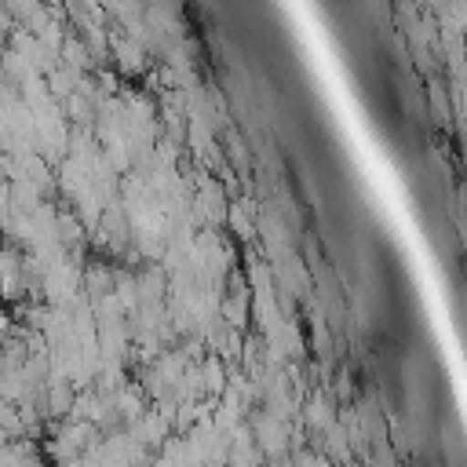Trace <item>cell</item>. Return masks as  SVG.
<instances>
[{"mask_svg": "<svg viewBox=\"0 0 467 467\" xmlns=\"http://www.w3.org/2000/svg\"><path fill=\"white\" fill-rule=\"evenodd\" d=\"M95 441H99V431H95L91 423H80V420H58L55 431L47 434V441H44V460H51L55 467H62L66 460L88 452Z\"/></svg>", "mask_w": 467, "mask_h": 467, "instance_id": "cell-1", "label": "cell"}, {"mask_svg": "<svg viewBox=\"0 0 467 467\" xmlns=\"http://www.w3.org/2000/svg\"><path fill=\"white\" fill-rule=\"evenodd\" d=\"M244 423H248L252 441H255V449H259V456H263L266 463H270V460H281V456L292 452V423H281V420L266 416L263 409L252 412Z\"/></svg>", "mask_w": 467, "mask_h": 467, "instance_id": "cell-2", "label": "cell"}, {"mask_svg": "<svg viewBox=\"0 0 467 467\" xmlns=\"http://www.w3.org/2000/svg\"><path fill=\"white\" fill-rule=\"evenodd\" d=\"M109 69L117 77H142L153 69V58L139 40L124 36L120 29H109Z\"/></svg>", "mask_w": 467, "mask_h": 467, "instance_id": "cell-3", "label": "cell"}, {"mask_svg": "<svg viewBox=\"0 0 467 467\" xmlns=\"http://www.w3.org/2000/svg\"><path fill=\"white\" fill-rule=\"evenodd\" d=\"M339 420V405L328 394V387H310L299 401V423L306 434H325Z\"/></svg>", "mask_w": 467, "mask_h": 467, "instance_id": "cell-4", "label": "cell"}, {"mask_svg": "<svg viewBox=\"0 0 467 467\" xmlns=\"http://www.w3.org/2000/svg\"><path fill=\"white\" fill-rule=\"evenodd\" d=\"M124 431H128V434H131L146 452H157V449L175 434V431H171V420H168V416H161L153 405H146V412H142L139 420H131Z\"/></svg>", "mask_w": 467, "mask_h": 467, "instance_id": "cell-5", "label": "cell"}, {"mask_svg": "<svg viewBox=\"0 0 467 467\" xmlns=\"http://www.w3.org/2000/svg\"><path fill=\"white\" fill-rule=\"evenodd\" d=\"M255 215H259V204L252 197H234L226 204V219L223 223L234 230L237 241H252L255 237Z\"/></svg>", "mask_w": 467, "mask_h": 467, "instance_id": "cell-6", "label": "cell"}, {"mask_svg": "<svg viewBox=\"0 0 467 467\" xmlns=\"http://www.w3.org/2000/svg\"><path fill=\"white\" fill-rule=\"evenodd\" d=\"M226 157H230V164H237V168L248 164V153H244V139H241V135H230V150H226Z\"/></svg>", "mask_w": 467, "mask_h": 467, "instance_id": "cell-7", "label": "cell"}, {"mask_svg": "<svg viewBox=\"0 0 467 467\" xmlns=\"http://www.w3.org/2000/svg\"><path fill=\"white\" fill-rule=\"evenodd\" d=\"M62 467H99V463H95V456H91V449H88V452H80V456H73V460H66Z\"/></svg>", "mask_w": 467, "mask_h": 467, "instance_id": "cell-8", "label": "cell"}]
</instances>
